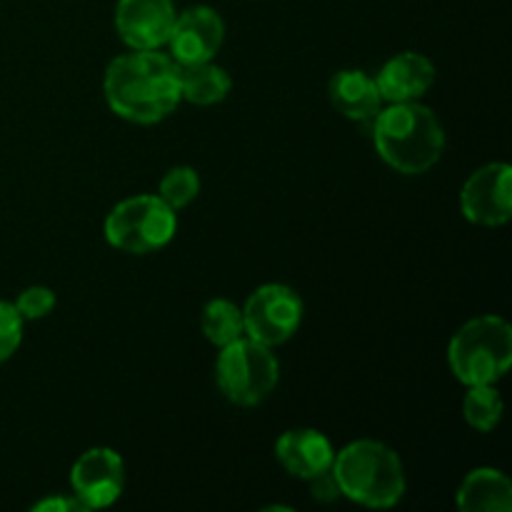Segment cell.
I'll use <instances>...</instances> for the list:
<instances>
[{
    "label": "cell",
    "instance_id": "1",
    "mask_svg": "<svg viewBox=\"0 0 512 512\" xmlns=\"http://www.w3.org/2000/svg\"><path fill=\"white\" fill-rule=\"evenodd\" d=\"M105 103L118 118L153 125L180 105L178 63L160 50H130L108 65Z\"/></svg>",
    "mask_w": 512,
    "mask_h": 512
},
{
    "label": "cell",
    "instance_id": "2",
    "mask_svg": "<svg viewBox=\"0 0 512 512\" xmlns=\"http://www.w3.org/2000/svg\"><path fill=\"white\" fill-rule=\"evenodd\" d=\"M378 155L403 175H423L443 158L445 130L420 100L388 103L370 123Z\"/></svg>",
    "mask_w": 512,
    "mask_h": 512
},
{
    "label": "cell",
    "instance_id": "3",
    "mask_svg": "<svg viewBox=\"0 0 512 512\" xmlns=\"http://www.w3.org/2000/svg\"><path fill=\"white\" fill-rule=\"evenodd\" d=\"M330 470L343 498L363 508H395L408 490L403 460L380 440H353L343 450H335Z\"/></svg>",
    "mask_w": 512,
    "mask_h": 512
},
{
    "label": "cell",
    "instance_id": "4",
    "mask_svg": "<svg viewBox=\"0 0 512 512\" xmlns=\"http://www.w3.org/2000/svg\"><path fill=\"white\" fill-rule=\"evenodd\" d=\"M448 365L463 385H495L512 365V325L500 315L468 320L450 340Z\"/></svg>",
    "mask_w": 512,
    "mask_h": 512
},
{
    "label": "cell",
    "instance_id": "5",
    "mask_svg": "<svg viewBox=\"0 0 512 512\" xmlns=\"http://www.w3.org/2000/svg\"><path fill=\"white\" fill-rule=\"evenodd\" d=\"M280 378L273 348L258 340L243 338L223 345L215 360V383L223 398L238 408L260 405L275 390Z\"/></svg>",
    "mask_w": 512,
    "mask_h": 512
},
{
    "label": "cell",
    "instance_id": "6",
    "mask_svg": "<svg viewBox=\"0 0 512 512\" xmlns=\"http://www.w3.org/2000/svg\"><path fill=\"white\" fill-rule=\"evenodd\" d=\"M178 218L158 195H133L115 205L103 225L105 240L130 255L155 253L173 240Z\"/></svg>",
    "mask_w": 512,
    "mask_h": 512
},
{
    "label": "cell",
    "instance_id": "7",
    "mask_svg": "<svg viewBox=\"0 0 512 512\" xmlns=\"http://www.w3.org/2000/svg\"><path fill=\"white\" fill-rule=\"evenodd\" d=\"M245 335L268 348L288 343L303 323V300L298 290L283 283H265L243 305Z\"/></svg>",
    "mask_w": 512,
    "mask_h": 512
},
{
    "label": "cell",
    "instance_id": "8",
    "mask_svg": "<svg viewBox=\"0 0 512 512\" xmlns=\"http://www.w3.org/2000/svg\"><path fill=\"white\" fill-rule=\"evenodd\" d=\"M460 210L465 220L483 228H500L512 215V168L508 163H488L475 170L460 190Z\"/></svg>",
    "mask_w": 512,
    "mask_h": 512
},
{
    "label": "cell",
    "instance_id": "9",
    "mask_svg": "<svg viewBox=\"0 0 512 512\" xmlns=\"http://www.w3.org/2000/svg\"><path fill=\"white\" fill-rule=\"evenodd\" d=\"M73 495L83 510L113 505L125 488V463L113 448H90L70 468Z\"/></svg>",
    "mask_w": 512,
    "mask_h": 512
},
{
    "label": "cell",
    "instance_id": "10",
    "mask_svg": "<svg viewBox=\"0 0 512 512\" xmlns=\"http://www.w3.org/2000/svg\"><path fill=\"white\" fill-rule=\"evenodd\" d=\"M225 40V23L218 10L208 5H193L175 15L173 30L168 35L170 58L178 65L213 60Z\"/></svg>",
    "mask_w": 512,
    "mask_h": 512
},
{
    "label": "cell",
    "instance_id": "11",
    "mask_svg": "<svg viewBox=\"0 0 512 512\" xmlns=\"http://www.w3.org/2000/svg\"><path fill=\"white\" fill-rule=\"evenodd\" d=\"M173 0H118L115 30L130 50H160L175 23Z\"/></svg>",
    "mask_w": 512,
    "mask_h": 512
},
{
    "label": "cell",
    "instance_id": "12",
    "mask_svg": "<svg viewBox=\"0 0 512 512\" xmlns=\"http://www.w3.org/2000/svg\"><path fill=\"white\" fill-rule=\"evenodd\" d=\"M433 83V60L425 58L423 53H413V50L393 55L375 73V85H378L383 103H410V100H420L433 88Z\"/></svg>",
    "mask_w": 512,
    "mask_h": 512
},
{
    "label": "cell",
    "instance_id": "13",
    "mask_svg": "<svg viewBox=\"0 0 512 512\" xmlns=\"http://www.w3.org/2000/svg\"><path fill=\"white\" fill-rule=\"evenodd\" d=\"M275 458L293 478L308 483L315 475L330 470L335 458V448L328 435L313 428L285 430L275 443Z\"/></svg>",
    "mask_w": 512,
    "mask_h": 512
},
{
    "label": "cell",
    "instance_id": "14",
    "mask_svg": "<svg viewBox=\"0 0 512 512\" xmlns=\"http://www.w3.org/2000/svg\"><path fill=\"white\" fill-rule=\"evenodd\" d=\"M330 103L340 115L360 125H370L383 108V98L373 75L365 70H338L328 83Z\"/></svg>",
    "mask_w": 512,
    "mask_h": 512
},
{
    "label": "cell",
    "instance_id": "15",
    "mask_svg": "<svg viewBox=\"0 0 512 512\" xmlns=\"http://www.w3.org/2000/svg\"><path fill=\"white\" fill-rule=\"evenodd\" d=\"M458 508L463 512H510V478L498 468L470 470L458 488Z\"/></svg>",
    "mask_w": 512,
    "mask_h": 512
},
{
    "label": "cell",
    "instance_id": "16",
    "mask_svg": "<svg viewBox=\"0 0 512 512\" xmlns=\"http://www.w3.org/2000/svg\"><path fill=\"white\" fill-rule=\"evenodd\" d=\"M178 85L180 98L188 103L215 105L228 98L233 80L225 68L215 65L213 60H203V63L178 65Z\"/></svg>",
    "mask_w": 512,
    "mask_h": 512
},
{
    "label": "cell",
    "instance_id": "17",
    "mask_svg": "<svg viewBox=\"0 0 512 512\" xmlns=\"http://www.w3.org/2000/svg\"><path fill=\"white\" fill-rule=\"evenodd\" d=\"M200 328H203L208 343L223 348V345L233 343V340L245 335L243 308H238L228 298L210 300V303H205L203 315H200Z\"/></svg>",
    "mask_w": 512,
    "mask_h": 512
},
{
    "label": "cell",
    "instance_id": "18",
    "mask_svg": "<svg viewBox=\"0 0 512 512\" xmlns=\"http://www.w3.org/2000/svg\"><path fill=\"white\" fill-rule=\"evenodd\" d=\"M463 418L478 433H490L503 418V398L495 385H468L463 398Z\"/></svg>",
    "mask_w": 512,
    "mask_h": 512
},
{
    "label": "cell",
    "instance_id": "19",
    "mask_svg": "<svg viewBox=\"0 0 512 512\" xmlns=\"http://www.w3.org/2000/svg\"><path fill=\"white\" fill-rule=\"evenodd\" d=\"M200 193V178L195 173V168L190 165H178V168H170L168 173L163 175L158 188V198L163 200L165 205L178 213L185 205L193 203Z\"/></svg>",
    "mask_w": 512,
    "mask_h": 512
},
{
    "label": "cell",
    "instance_id": "20",
    "mask_svg": "<svg viewBox=\"0 0 512 512\" xmlns=\"http://www.w3.org/2000/svg\"><path fill=\"white\" fill-rule=\"evenodd\" d=\"M23 315L18 313L15 303L0 300V363L13 358L23 343Z\"/></svg>",
    "mask_w": 512,
    "mask_h": 512
},
{
    "label": "cell",
    "instance_id": "21",
    "mask_svg": "<svg viewBox=\"0 0 512 512\" xmlns=\"http://www.w3.org/2000/svg\"><path fill=\"white\" fill-rule=\"evenodd\" d=\"M15 308L23 315V320H40L48 313H53L55 293L50 288H45V285H33V288H25L18 295Z\"/></svg>",
    "mask_w": 512,
    "mask_h": 512
},
{
    "label": "cell",
    "instance_id": "22",
    "mask_svg": "<svg viewBox=\"0 0 512 512\" xmlns=\"http://www.w3.org/2000/svg\"><path fill=\"white\" fill-rule=\"evenodd\" d=\"M308 483H310V493H313V498L318 500V503H335V500L343 498L333 470H325V473L315 475V478H310Z\"/></svg>",
    "mask_w": 512,
    "mask_h": 512
},
{
    "label": "cell",
    "instance_id": "23",
    "mask_svg": "<svg viewBox=\"0 0 512 512\" xmlns=\"http://www.w3.org/2000/svg\"><path fill=\"white\" fill-rule=\"evenodd\" d=\"M35 512H75L83 510V505L78 503V498H65V495H55V498H45L40 503L33 505Z\"/></svg>",
    "mask_w": 512,
    "mask_h": 512
}]
</instances>
